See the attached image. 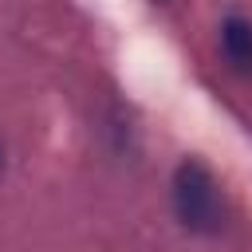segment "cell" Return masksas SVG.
Returning a JSON list of instances; mask_svg holds the SVG:
<instances>
[{"instance_id":"obj_1","label":"cell","mask_w":252,"mask_h":252,"mask_svg":"<svg viewBox=\"0 0 252 252\" xmlns=\"http://www.w3.org/2000/svg\"><path fill=\"white\" fill-rule=\"evenodd\" d=\"M173 205H177V217H181L185 228H197V232H217L220 228V217H224L220 189H217V177L201 161H181L177 165Z\"/></svg>"},{"instance_id":"obj_2","label":"cell","mask_w":252,"mask_h":252,"mask_svg":"<svg viewBox=\"0 0 252 252\" xmlns=\"http://www.w3.org/2000/svg\"><path fill=\"white\" fill-rule=\"evenodd\" d=\"M220 51L236 71H252V24L244 16H228L220 24Z\"/></svg>"}]
</instances>
